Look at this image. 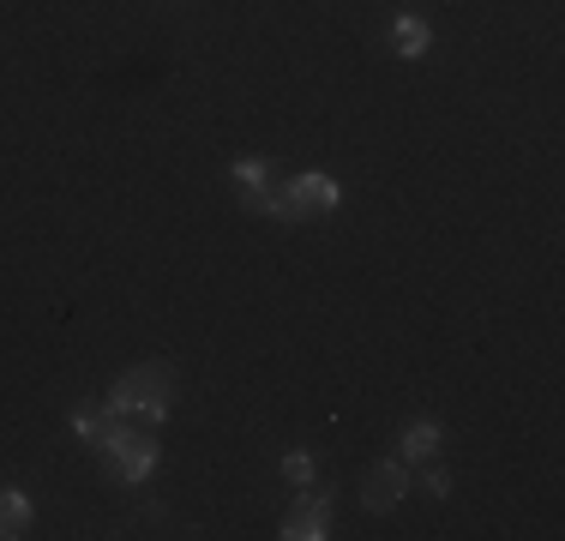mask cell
I'll return each instance as SVG.
<instances>
[{"label": "cell", "mask_w": 565, "mask_h": 541, "mask_svg": "<svg viewBox=\"0 0 565 541\" xmlns=\"http://www.w3.org/2000/svg\"><path fill=\"white\" fill-rule=\"evenodd\" d=\"M109 410L132 427H163L174 410V373L163 361H145V368H127L109 391Z\"/></svg>", "instance_id": "obj_1"}, {"label": "cell", "mask_w": 565, "mask_h": 541, "mask_svg": "<svg viewBox=\"0 0 565 541\" xmlns=\"http://www.w3.org/2000/svg\"><path fill=\"white\" fill-rule=\"evenodd\" d=\"M338 205H343V187L331 181V174H295L289 187L271 193V216H282V223H301V216L338 211Z\"/></svg>", "instance_id": "obj_2"}, {"label": "cell", "mask_w": 565, "mask_h": 541, "mask_svg": "<svg viewBox=\"0 0 565 541\" xmlns=\"http://www.w3.org/2000/svg\"><path fill=\"white\" fill-rule=\"evenodd\" d=\"M103 457L115 464L120 481H145V476L157 469V439H151V427H127L120 439L103 445Z\"/></svg>", "instance_id": "obj_3"}, {"label": "cell", "mask_w": 565, "mask_h": 541, "mask_svg": "<svg viewBox=\"0 0 565 541\" xmlns=\"http://www.w3.org/2000/svg\"><path fill=\"white\" fill-rule=\"evenodd\" d=\"M326 523H331V499L326 494H307V499H295L289 511H282V541H319L326 535Z\"/></svg>", "instance_id": "obj_4"}, {"label": "cell", "mask_w": 565, "mask_h": 541, "mask_svg": "<svg viewBox=\"0 0 565 541\" xmlns=\"http://www.w3.org/2000/svg\"><path fill=\"white\" fill-rule=\"evenodd\" d=\"M403 487H409V476H403V464H392V457H380V464L361 476V506L367 511H392L403 499Z\"/></svg>", "instance_id": "obj_5"}, {"label": "cell", "mask_w": 565, "mask_h": 541, "mask_svg": "<svg viewBox=\"0 0 565 541\" xmlns=\"http://www.w3.org/2000/svg\"><path fill=\"white\" fill-rule=\"evenodd\" d=\"M228 174H235L241 205H247V211H271V193H277V187H271V162H265V157H241Z\"/></svg>", "instance_id": "obj_6"}, {"label": "cell", "mask_w": 565, "mask_h": 541, "mask_svg": "<svg viewBox=\"0 0 565 541\" xmlns=\"http://www.w3.org/2000/svg\"><path fill=\"white\" fill-rule=\"evenodd\" d=\"M392 49L403 54V61H422V54L434 49V24H427L422 12H403V19L392 24Z\"/></svg>", "instance_id": "obj_7"}, {"label": "cell", "mask_w": 565, "mask_h": 541, "mask_svg": "<svg viewBox=\"0 0 565 541\" xmlns=\"http://www.w3.org/2000/svg\"><path fill=\"white\" fill-rule=\"evenodd\" d=\"M31 530V499L19 487H0V541H19Z\"/></svg>", "instance_id": "obj_8"}, {"label": "cell", "mask_w": 565, "mask_h": 541, "mask_svg": "<svg viewBox=\"0 0 565 541\" xmlns=\"http://www.w3.org/2000/svg\"><path fill=\"white\" fill-rule=\"evenodd\" d=\"M434 452H439V422H409L403 427V457H409V464H434Z\"/></svg>", "instance_id": "obj_9"}, {"label": "cell", "mask_w": 565, "mask_h": 541, "mask_svg": "<svg viewBox=\"0 0 565 541\" xmlns=\"http://www.w3.org/2000/svg\"><path fill=\"white\" fill-rule=\"evenodd\" d=\"M282 476H289V487H307V481H313V457L289 452V457H282Z\"/></svg>", "instance_id": "obj_10"}, {"label": "cell", "mask_w": 565, "mask_h": 541, "mask_svg": "<svg viewBox=\"0 0 565 541\" xmlns=\"http://www.w3.org/2000/svg\"><path fill=\"white\" fill-rule=\"evenodd\" d=\"M422 487H427V494H434V499H446V494H451V476H446V469H434V464H427Z\"/></svg>", "instance_id": "obj_11"}]
</instances>
